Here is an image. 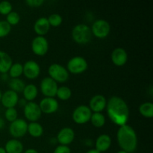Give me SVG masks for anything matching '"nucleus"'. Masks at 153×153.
<instances>
[{
    "instance_id": "18",
    "label": "nucleus",
    "mask_w": 153,
    "mask_h": 153,
    "mask_svg": "<svg viewBox=\"0 0 153 153\" xmlns=\"http://www.w3.org/2000/svg\"><path fill=\"white\" fill-rule=\"evenodd\" d=\"M112 140L110 135L107 134H100L95 141V149L102 153L106 152L111 146Z\"/></svg>"
},
{
    "instance_id": "38",
    "label": "nucleus",
    "mask_w": 153,
    "mask_h": 153,
    "mask_svg": "<svg viewBox=\"0 0 153 153\" xmlns=\"http://www.w3.org/2000/svg\"><path fill=\"white\" fill-rule=\"evenodd\" d=\"M4 124H5L4 120L3 119L2 117H0V129H1V128H2L4 126Z\"/></svg>"
},
{
    "instance_id": "34",
    "label": "nucleus",
    "mask_w": 153,
    "mask_h": 153,
    "mask_svg": "<svg viewBox=\"0 0 153 153\" xmlns=\"http://www.w3.org/2000/svg\"><path fill=\"white\" fill-rule=\"evenodd\" d=\"M43 0H26L25 4L31 7H39L44 4Z\"/></svg>"
},
{
    "instance_id": "13",
    "label": "nucleus",
    "mask_w": 153,
    "mask_h": 153,
    "mask_svg": "<svg viewBox=\"0 0 153 153\" xmlns=\"http://www.w3.org/2000/svg\"><path fill=\"white\" fill-rule=\"evenodd\" d=\"M23 73L25 78L30 80H34L39 77L40 74V67L39 64L33 60H29L22 64Z\"/></svg>"
},
{
    "instance_id": "12",
    "label": "nucleus",
    "mask_w": 153,
    "mask_h": 153,
    "mask_svg": "<svg viewBox=\"0 0 153 153\" xmlns=\"http://www.w3.org/2000/svg\"><path fill=\"white\" fill-rule=\"evenodd\" d=\"M38 105L42 114H52L55 113L59 108L58 100L54 97H44L40 100Z\"/></svg>"
},
{
    "instance_id": "24",
    "label": "nucleus",
    "mask_w": 153,
    "mask_h": 153,
    "mask_svg": "<svg viewBox=\"0 0 153 153\" xmlns=\"http://www.w3.org/2000/svg\"><path fill=\"white\" fill-rule=\"evenodd\" d=\"M139 113L145 118H152L153 117V104L149 102L142 103L138 108Z\"/></svg>"
},
{
    "instance_id": "14",
    "label": "nucleus",
    "mask_w": 153,
    "mask_h": 153,
    "mask_svg": "<svg viewBox=\"0 0 153 153\" xmlns=\"http://www.w3.org/2000/svg\"><path fill=\"white\" fill-rule=\"evenodd\" d=\"M75 137H76V133L73 128L70 127H64L58 132L56 140L60 143V145L69 146L73 143Z\"/></svg>"
},
{
    "instance_id": "30",
    "label": "nucleus",
    "mask_w": 153,
    "mask_h": 153,
    "mask_svg": "<svg viewBox=\"0 0 153 153\" xmlns=\"http://www.w3.org/2000/svg\"><path fill=\"white\" fill-rule=\"evenodd\" d=\"M6 21H7V22L10 26L16 25L20 21V16H19V14L17 12L12 10L10 13H8L6 16Z\"/></svg>"
},
{
    "instance_id": "41",
    "label": "nucleus",
    "mask_w": 153,
    "mask_h": 153,
    "mask_svg": "<svg viewBox=\"0 0 153 153\" xmlns=\"http://www.w3.org/2000/svg\"><path fill=\"white\" fill-rule=\"evenodd\" d=\"M0 153H6L5 149H4V147H1V146H0Z\"/></svg>"
},
{
    "instance_id": "9",
    "label": "nucleus",
    "mask_w": 153,
    "mask_h": 153,
    "mask_svg": "<svg viewBox=\"0 0 153 153\" xmlns=\"http://www.w3.org/2000/svg\"><path fill=\"white\" fill-rule=\"evenodd\" d=\"M48 40L43 36H36L31 41V48L33 53L37 56H44L49 51Z\"/></svg>"
},
{
    "instance_id": "8",
    "label": "nucleus",
    "mask_w": 153,
    "mask_h": 153,
    "mask_svg": "<svg viewBox=\"0 0 153 153\" xmlns=\"http://www.w3.org/2000/svg\"><path fill=\"white\" fill-rule=\"evenodd\" d=\"M28 123L25 120L17 118L15 121L10 123L9 126V133L15 139L24 137L27 134Z\"/></svg>"
},
{
    "instance_id": "25",
    "label": "nucleus",
    "mask_w": 153,
    "mask_h": 153,
    "mask_svg": "<svg viewBox=\"0 0 153 153\" xmlns=\"http://www.w3.org/2000/svg\"><path fill=\"white\" fill-rule=\"evenodd\" d=\"M90 122L96 128H102L106 123L105 117L102 113H92Z\"/></svg>"
},
{
    "instance_id": "40",
    "label": "nucleus",
    "mask_w": 153,
    "mask_h": 153,
    "mask_svg": "<svg viewBox=\"0 0 153 153\" xmlns=\"http://www.w3.org/2000/svg\"><path fill=\"white\" fill-rule=\"evenodd\" d=\"M85 153H101V152H98V151L96 150L95 149H89L88 151H87Z\"/></svg>"
},
{
    "instance_id": "10",
    "label": "nucleus",
    "mask_w": 153,
    "mask_h": 153,
    "mask_svg": "<svg viewBox=\"0 0 153 153\" xmlns=\"http://www.w3.org/2000/svg\"><path fill=\"white\" fill-rule=\"evenodd\" d=\"M23 114L25 119L31 122H37L42 116L39 105L35 102H28L23 108Z\"/></svg>"
},
{
    "instance_id": "11",
    "label": "nucleus",
    "mask_w": 153,
    "mask_h": 153,
    "mask_svg": "<svg viewBox=\"0 0 153 153\" xmlns=\"http://www.w3.org/2000/svg\"><path fill=\"white\" fill-rule=\"evenodd\" d=\"M58 88V83L49 76L43 78L40 82V91L45 97H54L55 98Z\"/></svg>"
},
{
    "instance_id": "35",
    "label": "nucleus",
    "mask_w": 153,
    "mask_h": 153,
    "mask_svg": "<svg viewBox=\"0 0 153 153\" xmlns=\"http://www.w3.org/2000/svg\"><path fill=\"white\" fill-rule=\"evenodd\" d=\"M53 153H71V149L69 147V146L59 144L54 149Z\"/></svg>"
},
{
    "instance_id": "19",
    "label": "nucleus",
    "mask_w": 153,
    "mask_h": 153,
    "mask_svg": "<svg viewBox=\"0 0 153 153\" xmlns=\"http://www.w3.org/2000/svg\"><path fill=\"white\" fill-rule=\"evenodd\" d=\"M50 27L47 18L45 16H41L35 21L33 28H34V32L37 34V36L44 37V35H46L49 32Z\"/></svg>"
},
{
    "instance_id": "29",
    "label": "nucleus",
    "mask_w": 153,
    "mask_h": 153,
    "mask_svg": "<svg viewBox=\"0 0 153 153\" xmlns=\"http://www.w3.org/2000/svg\"><path fill=\"white\" fill-rule=\"evenodd\" d=\"M48 22L49 25L52 27H58L62 24L63 18L58 13H52L49 15V17H47Z\"/></svg>"
},
{
    "instance_id": "6",
    "label": "nucleus",
    "mask_w": 153,
    "mask_h": 153,
    "mask_svg": "<svg viewBox=\"0 0 153 153\" xmlns=\"http://www.w3.org/2000/svg\"><path fill=\"white\" fill-rule=\"evenodd\" d=\"M92 111L90 108L85 105L77 106L72 114V119L73 122L79 125H83L90 122Z\"/></svg>"
},
{
    "instance_id": "42",
    "label": "nucleus",
    "mask_w": 153,
    "mask_h": 153,
    "mask_svg": "<svg viewBox=\"0 0 153 153\" xmlns=\"http://www.w3.org/2000/svg\"><path fill=\"white\" fill-rule=\"evenodd\" d=\"M117 153H128V152H126V151L121 150V149H120V151H118V152H117Z\"/></svg>"
},
{
    "instance_id": "27",
    "label": "nucleus",
    "mask_w": 153,
    "mask_h": 153,
    "mask_svg": "<svg viewBox=\"0 0 153 153\" xmlns=\"http://www.w3.org/2000/svg\"><path fill=\"white\" fill-rule=\"evenodd\" d=\"M55 97H58V99H59L60 100L67 101V100H70V97H72L71 89L67 86L58 87Z\"/></svg>"
},
{
    "instance_id": "32",
    "label": "nucleus",
    "mask_w": 153,
    "mask_h": 153,
    "mask_svg": "<svg viewBox=\"0 0 153 153\" xmlns=\"http://www.w3.org/2000/svg\"><path fill=\"white\" fill-rule=\"evenodd\" d=\"M11 31V26L6 20H0V38L5 37L10 34Z\"/></svg>"
},
{
    "instance_id": "5",
    "label": "nucleus",
    "mask_w": 153,
    "mask_h": 153,
    "mask_svg": "<svg viewBox=\"0 0 153 153\" xmlns=\"http://www.w3.org/2000/svg\"><path fill=\"white\" fill-rule=\"evenodd\" d=\"M88 68V63L82 56H75L70 58L67 64V70L69 73L79 75L85 73Z\"/></svg>"
},
{
    "instance_id": "33",
    "label": "nucleus",
    "mask_w": 153,
    "mask_h": 153,
    "mask_svg": "<svg viewBox=\"0 0 153 153\" xmlns=\"http://www.w3.org/2000/svg\"><path fill=\"white\" fill-rule=\"evenodd\" d=\"M12 4L10 1H0V14L7 16L12 11Z\"/></svg>"
},
{
    "instance_id": "2",
    "label": "nucleus",
    "mask_w": 153,
    "mask_h": 153,
    "mask_svg": "<svg viewBox=\"0 0 153 153\" xmlns=\"http://www.w3.org/2000/svg\"><path fill=\"white\" fill-rule=\"evenodd\" d=\"M117 141L121 150L128 153L134 152L137 149L138 144L135 130L128 124L119 127L117 132Z\"/></svg>"
},
{
    "instance_id": "15",
    "label": "nucleus",
    "mask_w": 153,
    "mask_h": 153,
    "mask_svg": "<svg viewBox=\"0 0 153 153\" xmlns=\"http://www.w3.org/2000/svg\"><path fill=\"white\" fill-rule=\"evenodd\" d=\"M107 100L102 94H97L91 99L89 102V105L92 113H102V111L105 109Z\"/></svg>"
},
{
    "instance_id": "4",
    "label": "nucleus",
    "mask_w": 153,
    "mask_h": 153,
    "mask_svg": "<svg viewBox=\"0 0 153 153\" xmlns=\"http://www.w3.org/2000/svg\"><path fill=\"white\" fill-rule=\"evenodd\" d=\"M48 73L49 77L53 79L57 83H64L70 78V73L67 71V68L57 63H54L49 66L48 68Z\"/></svg>"
},
{
    "instance_id": "23",
    "label": "nucleus",
    "mask_w": 153,
    "mask_h": 153,
    "mask_svg": "<svg viewBox=\"0 0 153 153\" xmlns=\"http://www.w3.org/2000/svg\"><path fill=\"white\" fill-rule=\"evenodd\" d=\"M43 127L38 122H31L28 123V129L27 133L33 137H40L43 134Z\"/></svg>"
},
{
    "instance_id": "37",
    "label": "nucleus",
    "mask_w": 153,
    "mask_h": 153,
    "mask_svg": "<svg viewBox=\"0 0 153 153\" xmlns=\"http://www.w3.org/2000/svg\"><path fill=\"white\" fill-rule=\"evenodd\" d=\"M22 153H39L38 151L35 149H32V148H30V149H26L25 152H23Z\"/></svg>"
},
{
    "instance_id": "1",
    "label": "nucleus",
    "mask_w": 153,
    "mask_h": 153,
    "mask_svg": "<svg viewBox=\"0 0 153 153\" xmlns=\"http://www.w3.org/2000/svg\"><path fill=\"white\" fill-rule=\"evenodd\" d=\"M106 112L113 123L119 127L127 124L129 118V108L126 102L117 96L111 97L107 100Z\"/></svg>"
},
{
    "instance_id": "21",
    "label": "nucleus",
    "mask_w": 153,
    "mask_h": 153,
    "mask_svg": "<svg viewBox=\"0 0 153 153\" xmlns=\"http://www.w3.org/2000/svg\"><path fill=\"white\" fill-rule=\"evenodd\" d=\"M12 64L11 57L7 52L0 50V73L4 74L8 73Z\"/></svg>"
},
{
    "instance_id": "36",
    "label": "nucleus",
    "mask_w": 153,
    "mask_h": 153,
    "mask_svg": "<svg viewBox=\"0 0 153 153\" xmlns=\"http://www.w3.org/2000/svg\"><path fill=\"white\" fill-rule=\"evenodd\" d=\"M27 102H27L26 100H25L24 98H22V99H19V100H18L17 105H19L20 106V107L24 108V107H25V105L27 104Z\"/></svg>"
},
{
    "instance_id": "28",
    "label": "nucleus",
    "mask_w": 153,
    "mask_h": 153,
    "mask_svg": "<svg viewBox=\"0 0 153 153\" xmlns=\"http://www.w3.org/2000/svg\"><path fill=\"white\" fill-rule=\"evenodd\" d=\"M22 73H23L22 64L20 63H14L11 65L7 74L11 79H17L22 76Z\"/></svg>"
},
{
    "instance_id": "22",
    "label": "nucleus",
    "mask_w": 153,
    "mask_h": 153,
    "mask_svg": "<svg viewBox=\"0 0 153 153\" xmlns=\"http://www.w3.org/2000/svg\"><path fill=\"white\" fill-rule=\"evenodd\" d=\"M22 93L23 98L27 102H33L38 95V88L34 84H28L25 85Z\"/></svg>"
},
{
    "instance_id": "43",
    "label": "nucleus",
    "mask_w": 153,
    "mask_h": 153,
    "mask_svg": "<svg viewBox=\"0 0 153 153\" xmlns=\"http://www.w3.org/2000/svg\"><path fill=\"white\" fill-rule=\"evenodd\" d=\"M1 96H2V93H1V91H0V101H1Z\"/></svg>"
},
{
    "instance_id": "16",
    "label": "nucleus",
    "mask_w": 153,
    "mask_h": 153,
    "mask_svg": "<svg viewBox=\"0 0 153 153\" xmlns=\"http://www.w3.org/2000/svg\"><path fill=\"white\" fill-rule=\"evenodd\" d=\"M111 59L112 63L117 67H123L128 61L127 52L122 47L115 48L111 52Z\"/></svg>"
},
{
    "instance_id": "20",
    "label": "nucleus",
    "mask_w": 153,
    "mask_h": 153,
    "mask_svg": "<svg viewBox=\"0 0 153 153\" xmlns=\"http://www.w3.org/2000/svg\"><path fill=\"white\" fill-rule=\"evenodd\" d=\"M4 149H5L6 153H22L24 146L20 140L12 138L6 142Z\"/></svg>"
},
{
    "instance_id": "3",
    "label": "nucleus",
    "mask_w": 153,
    "mask_h": 153,
    "mask_svg": "<svg viewBox=\"0 0 153 153\" xmlns=\"http://www.w3.org/2000/svg\"><path fill=\"white\" fill-rule=\"evenodd\" d=\"M92 36L91 27L86 24H77L72 30L73 40L78 44L85 45L90 43Z\"/></svg>"
},
{
    "instance_id": "39",
    "label": "nucleus",
    "mask_w": 153,
    "mask_h": 153,
    "mask_svg": "<svg viewBox=\"0 0 153 153\" xmlns=\"http://www.w3.org/2000/svg\"><path fill=\"white\" fill-rule=\"evenodd\" d=\"M7 77H9V76H8V74H7V73L1 74V79H2L3 80H7V79H8V78H7Z\"/></svg>"
},
{
    "instance_id": "26",
    "label": "nucleus",
    "mask_w": 153,
    "mask_h": 153,
    "mask_svg": "<svg viewBox=\"0 0 153 153\" xmlns=\"http://www.w3.org/2000/svg\"><path fill=\"white\" fill-rule=\"evenodd\" d=\"M8 86L10 88V90L18 94V93L22 92L25 86V84L24 81L20 79L19 78H17V79H10L8 82Z\"/></svg>"
},
{
    "instance_id": "31",
    "label": "nucleus",
    "mask_w": 153,
    "mask_h": 153,
    "mask_svg": "<svg viewBox=\"0 0 153 153\" xmlns=\"http://www.w3.org/2000/svg\"><path fill=\"white\" fill-rule=\"evenodd\" d=\"M18 118V112L15 108H7L4 111V119L8 122L12 123Z\"/></svg>"
},
{
    "instance_id": "7",
    "label": "nucleus",
    "mask_w": 153,
    "mask_h": 153,
    "mask_svg": "<svg viewBox=\"0 0 153 153\" xmlns=\"http://www.w3.org/2000/svg\"><path fill=\"white\" fill-rule=\"evenodd\" d=\"M92 35L99 39H104L111 32V25L105 19H100L94 21L91 28Z\"/></svg>"
},
{
    "instance_id": "17",
    "label": "nucleus",
    "mask_w": 153,
    "mask_h": 153,
    "mask_svg": "<svg viewBox=\"0 0 153 153\" xmlns=\"http://www.w3.org/2000/svg\"><path fill=\"white\" fill-rule=\"evenodd\" d=\"M18 100H19V96L17 93L11 90H7L2 94L0 102L1 105L7 109L16 107V105H17Z\"/></svg>"
}]
</instances>
